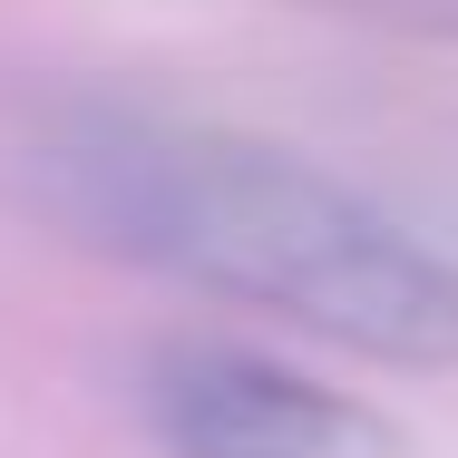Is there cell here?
<instances>
[{"mask_svg": "<svg viewBox=\"0 0 458 458\" xmlns=\"http://www.w3.org/2000/svg\"><path fill=\"white\" fill-rule=\"evenodd\" d=\"M352 10H449L458 20V0H352Z\"/></svg>", "mask_w": 458, "mask_h": 458, "instance_id": "3957f363", "label": "cell"}, {"mask_svg": "<svg viewBox=\"0 0 458 458\" xmlns=\"http://www.w3.org/2000/svg\"><path fill=\"white\" fill-rule=\"evenodd\" d=\"M10 185L39 225L107 264L274 312L390 370L458 361V274L352 176L274 137L79 98L10 147Z\"/></svg>", "mask_w": 458, "mask_h": 458, "instance_id": "6da1fadb", "label": "cell"}, {"mask_svg": "<svg viewBox=\"0 0 458 458\" xmlns=\"http://www.w3.org/2000/svg\"><path fill=\"white\" fill-rule=\"evenodd\" d=\"M137 420L166 458H410L370 400L244 342H157L137 361Z\"/></svg>", "mask_w": 458, "mask_h": 458, "instance_id": "7a4b0ae2", "label": "cell"}]
</instances>
